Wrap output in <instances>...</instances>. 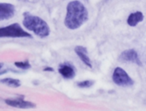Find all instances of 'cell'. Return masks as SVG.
Masks as SVG:
<instances>
[{"label":"cell","instance_id":"cell-4","mask_svg":"<svg viewBox=\"0 0 146 111\" xmlns=\"http://www.w3.org/2000/svg\"><path fill=\"white\" fill-rule=\"evenodd\" d=\"M113 81L115 84L121 87H129L133 84V79L121 67H116L113 73Z\"/></svg>","mask_w":146,"mask_h":111},{"label":"cell","instance_id":"cell-12","mask_svg":"<svg viewBox=\"0 0 146 111\" xmlns=\"http://www.w3.org/2000/svg\"><path fill=\"white\" fill-rule=\"evenodd\" d=\"M15 65L20 69H23V70H27L31 68V65L29 64L28 61H25V62H15Z\"/></svg>","mask_w":146,"mask_h":111},{"label":"cell","instance_id":"cell-2","mask_svg":"<svg viewBox=\"0 0 146 111\" xmlns=\"http://www.w3.org/2000/svg\"><path fill=\"white\" fill-rule=\"evenodd\" d=\"M23 25L29 31H32L38 36L39 37H46L50 35V27L48 24L40 17L37 15H33L28 12H25L23 14Z\"/></svg>","mask_w":146,"mask_h":111},{"label":"cell","instance_id":"cell-8","mask_svg":"<svg viewBox=\"0 0 146 111\" xmlns=\"http://www.w3.org/2000/svg\"><path fill=\"white\" fill-rule=\"evenodd\" d=\"M74 51L77 54V55L79 56V58L83 61V63H85L87 66H89L90 68L92 67V61L88 56V53H87V49L85 47L82 46H77L74 48Z\"/></svg>","mask_w":146,"mask_h":111},{"label":"cell","instance_id":"cell-11","mask_svg":"<svg viewBox=\"0 0 146 111\" xmlns=\"http://www.w3.org/2000/svg\"><path fill=\"white\" fill-rule=\"evenodd\" d=\"M1 82L3 84H6L9 87H18L21 86V82L17 79H13V78H4L1 80Z\"/></svg>","mask_w":146,"mask_h":111},{"label":"cell","instance_id":"cell-13","mask_svg":"<svg viewBox=\"0 0 146 111\" xmlns=\"http://www.w3.org/2000/svg\"><path fill=\"white\" fill-rule=\"evenodd\" d=\"M94 84V82L93 81H84V82H78L77 86L79 87H81V88H88L90 87H92V85Z\"/></svg>","mask_w":146,"mask_h":111},{"label":"cell","instance_id":"cell-1","mask_svg":"<svg viewBox=\"0 0 146 111\" xmlns=\"http://www.w3.org/2000/svg\"><path fill=\"white\" fill-rule=\"evenodd\" d=\"M88 20V11L85 5L77 0L71 1L67 5V14L64 24L67 28L75 30L80 28Z\"/></svg>","mask_w":146,"mask_h":111},{"label":"cell","instance_id":"cell-14","mask_svg":"<svg viewBox=\"0 0 146 111\" xmlns=\"http://www.w3.org/2000/svg\"><path fill=\"white\" fill-rule=\"evenodd\" d=\"M44 71H53V70L51 68H45Z\"/></svg>","mask_w":146,"mask_h":111},{"label":"cell","instance_id":"cell-9","mask_svg":"<svg viewBox=\"0 0 146 111\" xmlns=\"http://www.w3.org/2000/svg\"><path fill=\"white\" fill-rule=\"evenodd\" d=\"M58 71L66 79H72L75 75V71H74V67L69 64L61 65L59 69H58Z\"/></svg>","mask_w":146,"mask_h":111},{"label":"cell","instance_id":"cell-10","mask_svg":"<svg viewBox=\"0 0 146 111\" xmlns=\"http://www.w3.org/2000/svg\"><path fill=\"white\" fill-rule=\"evenodd\" d=\"M144 20V14L140 11H137L134 13L130 14V15L127 18V24L130 26H135L139 22H141Z\"/></svg>","mask_w":146,"mask_h":111},{"label":"cell","instance_id":"cell-5","mask_svg":"<svg viewBox=\"0 0 146 111\" xmlns=\"http://www.w3.org/2000/svg\"><path fill=\"white\" fill-rule=\"evenodd\" d=\"M120 59L121 61H125V62H132V63L137 64L140 66L142 65L141 60L139 57V54L134 49H127V50L123 51L121 53V54L120 55Z\"/></svg>","mask_w":146,"mask_h":111},{"label":"cell","instance_id":"cell-3","mask_svg":"<svg viewBox=\"0 0 146 111\" xmlns=\"http://www.w3.org/2000/svg\"><path fill=\"white\" fill-rule=\"evenodd\" d=\"M1 37H32V36L25 31L18 23H14L5 27L0 28Z\"/></svg>","mask_w":146,"mask_h":111},{"label":"cell","instance_id":"cell-6","mask_svg":"<svg viewBox=\"0 0 146 111\" xmlns=\"http://www.w3.org/2000/svg\"><path fill=\"white\" fill-rule=\"evenodd\" d=\"M5 103L12 107L19 108V109H33L35 108L36 105L28 101H25L23 98H18V99H6Z\"/></svg>","mask_w":146,"mask_h":111},{"label":"cell","instance_id":"cell-7","mask_svg":"<svg viewBox=\"0 0 146 111\" xmlns=\"http://www.w3.org/2000/svg\"><path fill=\"white\" fill-rule=\"evenodd\" d=\"M15 8L11 3H0V20H9L15 15Z\"/></svg>","mask_w":146,"mask_h":111}]
</instances>
